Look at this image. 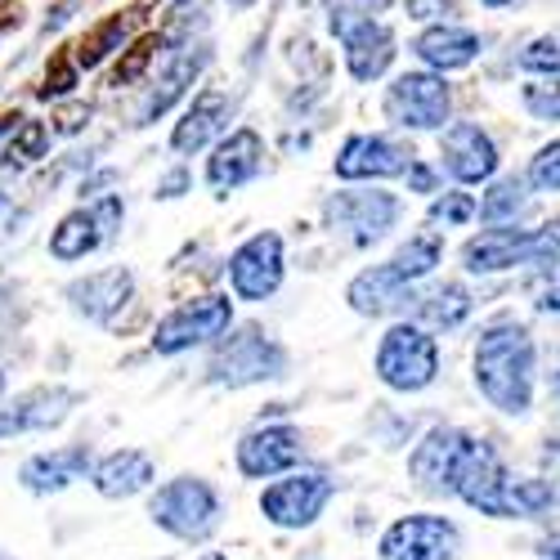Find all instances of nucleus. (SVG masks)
<instances>
[{
	"instance_id": "f257e3e1",
	"label": "nucleus",
	"mask_w": 560,
	"mask_h": 560,
	"mask_svg": "<svg viewBox=\"0 0 560 560\" xmlns=\"http://www.w3.org/2000/svg\"><path fill=\"white\" fill-rule=\"evenodd\" d=\"M534 337L525 323L516 318H498L493 328H485L476 346V386L480 395L506 412V417H525L534 404Z\"/></svg>"
},
{
	"instance_id": "f03ea898",
	"label": "nucleus",
	"mask_w": 560,
	"mask_h": 560,
	"mask_svg": "<svg viewBox=\"0 0 560 560\" xmlns=\"http://www.w3.org/2000/svg\"><path fill=\"white\" fill-rule=\"evenodd\" d=\"M448 493H457L466 506H476L480 516L493 521H516V476L506 471V462L498 457L493 444L466 435V448L453 466Z\"/></svg>"
},
{
	"instance_id": "7ed1b4c3",
	"label": "nucleus",
	"mask_w": 560,
	"mask_h": 560,
	"mask_svg": "<svg viewBox=\"0 0 560 560\" xmlns=\"http://www.w3.org/2000/svg\"><path fill=\"white\" fill-rule=\"evenodd\" d=\"M149 516L179 542H202L220 529V493L202 476H175L149 498Z\"/></svg>"
},
{
	"instance_id": "20e7f679",
	"label": "nucleus",
	"mask_w": 560,
	"mask_h": 560,
	"mask_svg": "<svg viewBox=\"0 0 560 560\" xmlns=\"http://www.w3.org/2000/svg\"><path fill=\"white\" fill-rule=\"evenodd\" d=\"M377 377L399 395L427 390L440 377V346H435V337L422 328V323H395V328L382 337Z\"/></svg>"
},
{
	"instance_id": "39448f33",
	"label": "nucleus",
	"mask_w": 560,
	"mask_h": 560,
	"mask_svg": "<svg viewBox=\"0 0 560 560\" xmlns=\"http://www.w3.org/2000/svg\"><path fill=\"white\" fill-rule=\"evenodd\" d=\"M283 368H288L283 346L269 341L260 328H238L229 341L215 346L207 372H211V382H215V386L238 390V386H256V382L283 377Z\"/></svg>"
},
{
	"instance_id": "423d86ee",
	"label": "nucleus",
	"mask_w": 560,
	"mask_h": 560,
	"mask_svg": "<svg viewBox=\"0 0 560 560\" xmlns=\"http://www.w3.org/2000/svg\"><path fill=\"white\" fill-rule=\"evenodd\" d=\"M538 256H556L542 238V229L489 224L485 233L462 243V269L466 273H502V269H516V265H534Z\"/></svg>"
},
{
	"instance_id": "0eeeda50",
	"label": "nucleus",
	"mask_w": 560,
	"mask_h": 560,
	"mask_svg": "<svg viewBox=\"0 0 560 560\" xmlns=\"http://www.w3.org/2000/svg\"><path fill=\"white\" fill-rule=\"evenodd\" d=\"M332 493L337 480H328L323 471H292L288 480H273L260 493V511L278 529H310L323 516V506L332 502Z\"/></svg>"
},
{
	"instance_id": "6e6552de",
	"label": "nucleus",
	"mask_w": 560,
	"mask_h": 560,
	"mask_svg": "<svg viewBox=\"0 0 560 560\" xmlns=\"http://www.w3.org/2000/svg\"><path fill=\"white\" fill-rule=\"evenodd\" d=\"M382 108L404 130H440L448 121L453 95L444 85V72H404L390 81Z\"/></svg>"
},
{
	"instance_id": "1a4fd4ad",
	"label": "nucleus",
	"mask_w": 560,
	"mask_h": 560,
	"mask_svg": "<svg viewBox=\"0 0 560 560\" xmlns=\"http://www.w3.org/2000/svg\"><path fill=\"white\" fill-rule=\"evenodd\" d=\"M233 323V301L229 296H198L175 305L153 332V350L158 354H184L194 346H207L215 337H224V328Z\"/></svg>"
},
{
	"instance_id": "9d476101",
	"label": "nucleus",
	"mask_w": 560,
	"mask_h": 560,
	"mask_svg": "<svg viewBox=\"0 0 560 560\" xmlns=\"http://www.w3.org/2000/svg\"><path fill=\"white\" fill-rule=\"evenodd\" d=\"M229 288L238 301H269L283 288V238L278 233H252V238L229 256Z\"/></svg>"
},
{
	"instance_id": "9b49d317",
	"label": "nucleus",
	"mask_w": 560,
	"mask_h": 560,
	"mask_svg": "<svg viewBox=\"0 0 560 560\" xmlns=\"http://www.w3.org/2000/svg\"><path fill=\"white\" fill-rule=\"evenodd\" d=\"M457 551H462V534L444 516H404L377 542L382 560H453Z\"/></svg>"
},
{
	"instance_id": "f8f14e48",
	"label": "nucleus",
	"mask_w": 560,
	"mask_h": 560,
	"mask_svg": "<svg viewBox=\"0 0 560 560\" xmlns=\"http://www.w3.org/2000/svg\"><path fill=\"white\" fill-rule=\"evenodd\" d=\"M121 215H126V207H121V198H100L95 207H77V211H68L63 220H59V229L50 233V256L55 260H85L90 252H100L113 233L121 229Z\"/></svg>"
},
{
	"instance_id": "ddd939ff",
	"label": "nucleus",
	"mask_w": 560,
	"mask_h": 560,
	"mask_svg": "<svg viewBox=\"0 0 560 560\" xmlns=\"http://www.w3.org/2000/svg\"><path fill=\"white\" fill-rule=\"evenodd\" d=\"M323 215H328L332 233H346L354 247H368V243L386 238V229H395L399 198L395 194H382V189H368V194H354L350 189V194H337Z\"/></svg>"
},
{
	"instance_id": "4468645a",
	"label": "nucleus",
	"mask_w": 560,
	"mask_h": 560,
	"mask_svg": "<svg viewBox=\"0 0 560 560\" xmlns=\"http://www.w3.org/2000/svg\"><path fill=\"white\" fill-rule=\"evenodd\" d=\"M301 431L296 427H256L238 440V471L247 480H269V476H283L301 462Z\"/></svg>"
},
{
	"instance_id": "2eb2a0df",
	"label": "nucleus",
	"mask_w": 560,
	"mask_h": 560,
	"mask_svg": "<svg viewBox=\"0 0 560 560\" xmlns=\"http://www.w3.org/2000/svg\"><path fill=\"white\" fill-rule=\"evenodd\" d=\"M440 158L457 184H485L498 175V144L476 121H453L440 139Z\"/></svg>"
},
{
	"instance_id": "dca6fc26",
	"label": "nucleus",
	"mask_w": 560,
	"mask_h": 560,
	"mask_svg": "<svg viewBox=\"0 0 560 560\" xmlns=\"http://www.w3.org/2000/svg\"><path fill=\"white\" fill-rule=\"evenodd\" d=\"M260 162H265V139L252 130V126H238L229 130L220 144L211 149V162H207V184L224 198L233 189H243L247 179L260 175Z\"/></svg>"
},
{
	"instance_id": "f3484780",
	"label": "nucleus",
	"mask_w": 560,
	"mask_h": 560,
	"mask_svg": "<svg viewBox=\"0 0 560 560\" xmlns=\"http://www.w3.org/2000/svg\"><path fill=\"white\" fill-rule=\"evenodd\" d=\"M408 162L412 153L386 135H350L332 166L341 179H390V175H404Z\"/></svg>"
},
{
	"instance_id": "a211bd4d",
	"label": "nucleus",
	"mask_w": 560,
	"mask_h": 560,
	"mask_svg": "<svg viewBox=\"0 0 560 560\" xmlns=\"http://www.w3.org/2000/svg\"><path fill=\"white\" fill-rule=\"evenodd\" d=\"M77 390L68 386H40V390H27L19 395L5 412H0V435H27V431H50L59 427L63 417L77 408Z\"/></svg>"
},
{
	"instance_id": "6ab92c4d",
	"label": "nucleus",
	"mask_w": 560,
	"mask_h": 560,
	"mask_svg": "<svg viewBox=\"0 0 560 560\" xmlns=\"http://www.w3.org/2000/svg\"><path fill=\"white\" fill-rule=\"evenodd\" d=\"M466 448V431L457 427H435L427 431L422 440H417V448L408 453V471L412 480L431 489V493H448V480H453V466Z\"/></svg>"
},
{
	"instance_id": "aec40b11",
	"label": "nucleus",
	"mask_w": 560,
	"mask_h": 560,
	"mask_svg": "<svg viewBox=\"0 0 560 560\" xmlns=\"http://www.w3.org/2000/svg\"><path fill=\"white\" fill-rule=\"evenodd\" d=\"M90 466H95V457H90L85 444H72V448H55V453H36L19 466V485L27 493H59L68 485H77L81 476H90Z\"/></svg>"
},
{
	"instance_id": "412c9836",
	"label": "nucleus",
	"mask_w": 560,
	"mask_h": 560,
	"mask_svg": "<svg viewBox=\"0 0 560 560\" xmlns=\"http://www.w3.org/2000/svg\"><path fill=\"white\" fill-rule=\"evenodd\" d=\"M346 36V68L354 81H377L386 77V68L395 63V32L377 19H359L354 27L341 32Z\"/></svg>"
},
{
	"instance_id": "4be33fe9",
	"label": "nucleus",
	"mask_w": 560,
	"mask_h": 560,
	"mask_svg": "<svg viewBox=\"0 0 560 560\" xmlns=\"http://www.w3.org/2000/svg\"><path fill=\"white\" fill-rule=\"evenodd\" d=\"M224 121H229V95H224V90H215V85L198 90L194 104L184 108V117H179L175 130H171V149H175V153H198V149H207L211 139L224 130Z\"/></svg>"
},
{
	"instance_id": "5701e85b",
	"label": "nucleus",
	"mask_w": 560,
	"mask_h": 560,
	"mask_svg": "<svg viewBox=\"0 0 560 560\" xmlns=\"http://www.w3.org/2000/svg\"><path fill=\"white\" fill-rule=\"evenodd\" d=\"M90 485H95L104 498H135L153 485V457L139 448H117L104 462L90 466Z\"/></svg>"
},
{
	"instance_id": "b1692460",
	"label": "nucleus",
	"mask_w": 560,
	"mask_h": 560,
	"mask_svg": "<svg viewBox=\"0 0 560 560\" xmlns=\"http://www.w3.org/2000/svg\"><path fill=\"white\" fill-rule=\"evenodd\" d=\"M130 283H135L130 269L113 265V269H100V273H85V278H77V283L68 288V301H72V310H77V314H85V318L104 323L113 310H121V305H126Z\"/></svg>"
},
{
	"instance_id": "393cba45",
	"label": "nucleus",
	"mask_w": 560,
	"mask_h": 560,
	"mask_svg": "<svg viewBox=\"0 0 560 560\" xmlns=\"http://www.w3.org/2000/svg\"><path fill=\"white\" fill-rule=\"evenodd\" d=\"M412 50H417V59H422L427 68L453 72V68H466L480 55V36L457 27V23H440V27H427L422 36H417Z\"/></svg>"
},
{
	"instance_id": "a878e982",
	"label": "nucleus",
	"mask_w": 560,
	"mask_h": 560,
	"mask_svg": "<svg viewBox=\"0 0 560 560\" xmlns=\"http://www.w3.org/2000/svg\"><path fill=\"white\" fill-rule=\"evenodd\" d=\"M408 292H412V288H404L386 265H372L368 273H359L354 283L346 288V301H350L359 314H386V310H399V305L408 301Z\"/></svg>"
},
{
	"instance_id": "bb28decb",
	"label": "nucleus",
	"mask_w": 560,
	"mask_h": 560,
	"mask_svg": "<svg viewBox=\"0 0 560 560\" xmlns=\"http://www.w3.org/2000/svg\"><path fill=\"white\" fill-rule=\"evenodd\" d=\"M135 19H139V10H126V14H108L104 23L90 27V32L72 45L77 68H100L108 55H117L121 45H126V36H130V27H135Z\"/></svg>"
},
{
	"instance_id": "cd10ccee",
	"label": "nucleus",
	"mask_w": 560,
	"mask_h": 560,
	"mask_svg": "<svg viewBox=\"0 0 560 560\" xmlns=\"http://www.w3.org/2000/svg\"><path fill=\"white\" fill-rule=\"evenodd\" d=\"M440 260H444V238L435 229H427V233H412V238L386 260V269L399 278L404 288H412V283H422L427 273H435Z\"/></svg>"
},
{
	"instance_id": "c85d7f7f",
	"label": "nucleus",
	"mask_w": 560,
	"mask_h": 560,
	"mask_svg": "<svg viewBox=\"0 0 560 560\" xmlns=\"http://www.w3.org/2000/svg\"><path fill=\"white\" fill-rule=\"evenodd\" d=\"M408 301H412V314L422 318V323H431V328H457V323L471 314V292H466L462 283H440L427 296H412L408 292Z\"/></svg>"
},
{
	"instance_id": "c756f323",
	"label": "nucleus",
	"mask_w": 560,
	"mask_h": 560,
	"mask_svg": "<svg viewBox=\"0 0 560 560\" xmlns=\"http://www.w3.org/2000/svg\"><path fill=\"white\" fill-rule=\"evenodd\" d=\"M202 63H207V50H189V45H179V50H175V59H171V68L162 72V90H158V95H153V104L144 108V121H139V126H149V121H158L179 95H184V90H189L194 85V77L202 72Z\"/></svg>"
},
{
	"instance_id": "7c9ffc66",
	"label": "nucleus",
	"mask_w": 560,
	"mask_h": 560,
	"mask_svg": "<svg viewBox=\"0 0 560 560\" xmlns=\"http://www.w3.org/2000/svg\"><path fill=\"white\" fill-rule=\"evenodd\" d=\"M525 211V179L521 175H506V179H493V189L476 202V215L485 224H511Z\"/></svg>"
},
{
	"instance_id": "2f4dec72",
	"label": "nucleus",
	"mask_w": 560,
	"mask_h": 560,
	"mask_svg": "<svg viewBox=\"0 0 560 560\" xmlns=\"http://www.w3.org/2000/svg\"><path fill=\"white\" fill-rule=\"evenodd\" d=\"M45 149H50V126H45V121H19L14 126V139L5 144V153H0V166H5V171H23V166L40 162Z\"/></svg>"
},
{
	"instance_id": "473e14b6",
	"label": "nucleus",
	"mask_w": 560,
	"mask_h": 560,
	"mask_svg": "<svg viewBox=\"0 0 560 560\" xmlns=\"http://www.w3.org/2000/svg\"><path fill=\"white\" fill-rule=\"evenodd\" d=\"M525 296L538 314H560V256H538L529 278H525Z\"/></svg>"
},
{
	"instance_id": "72a5a7b5",
	"label": "nucleus",
	"mask_w": 560,
	"mask_h": 560,
	"mask_svg": "<svg viewBox=\"0 0 560 560\" xmlns=\"http://www.w3.org/2000/svg\"><path fill=\"white\" fill-rule=\"evenodd\" d=\"M166 45V36L162 32H149V36H139V40H130L126 45V55L117 59V68H113V77H108V85H135L139 77L149 72V63H153V55Z\"/></svg>"
},
{
	"instance_id": "f704fd0d",
	"label": "nucleus",
	"mask_w": 560,
	"mask_h": 560,
	"mask_svg": "<svg viewBox=\"0 0 560 560\" xmlns=\"http://www.w3.org/2000/svg\"><path fill=\"white\" fill-rule=\"evenodd\" d=\"M77 59L72 50H55L50 55V68H45V85H40V100H63L72 95V85H77Z\"/></svg>"
},
{
	"instance_id": "c9c22d12",
	"label": "nucleus",
	"mask_w": 560,
	"mask_h": 560,
	"mask_svg": "<svg viewBox=\"0 0 560 560\" xmlns=\"http://www.w3.org/2000/svg\"><path fill=\"white\" fill-rule=\"evenodd\" d=\"M525 72H542V77H560V36H538L529 40L521 59H516Z\"/></svg>"
},
{
	"instance_id": "e433bc0d",
	"label": "nucleus",
	"mask_w": 560,
	"mask_h": 560,
	"mask_svg": "<svg viewBox=\"0 0 560 560\" xmlns=\"http://www.w3.org/2000/svg\"><path fill=\"white\" fill-rule=\"evenodd\" d=\"M525 108L538 117V121H560V77L542 81V85H525L521 90Z\"/></svg>"
},
{
	"instance_id": "4c0bfd02",
	"label": "nucleus",
	"mask_w": 560,
	"mask_h": 560,
	"mask_svg": "<svg viewBox=\"0 0 560 560\" xmlns=\"http://www.w3.org/2000/svg\"><path fill=\"white\" fill-rule=\"evenodd\" d=\"M529 184L542 194H560V139H551L547 149H538V158L529 162Z\"/></svg>"
},
{
	"instance_id": "58836bf2",
	"label": "nucleus",
	"mask_w": 560,
	"mask_h": 560,
	"mask_svg": "<svg viewBox=\"0 0 560 560\" xmlns=\"http://www.w3.org/2000/svg\"><path fill=\"white\" fill-rule=\"evenodd\" d=\"M476 215V198L471 194H444L431 202V220L435 224H466Z\"/></svg>"
},
{
	"instance_id": "ea45409f",
	"label": "nucleus",
	"mask_w": 560,
	"mask_h": 560,
	"mask_svg": "<svg viewBox=\"0 0 560 560\" xmlns=\"http://www.w3.org/2000/svg\"><path fill=\"white\" fill-rule=\"evenodd\" d=\"M404 10L417 23H453L457 19V0H404Z\"/></svg>"
},
{
	"instance_id": "a19ab883",
	"label": "nucleus",
	"mask_w": 560,
	"mask_h": 560,
	"mask_svg": "<svg viewBox=\"0 0 560 560\" xmlns=\"http://www.w3.org/2000/svg\"><path fill=\"white\" fill-rule=\"evenodd\" d=\"M551 493V506H560V440H547L542 444V476H538Z\"/></svg>"
},
{
	"instance_id": "79ce46f5",
	"label": "nucleus",
	"mask_w": 560,
	"mask_h": 560,
	"mask_svg": "<svg viewBox=\"0 0 560 560\" xmlns=\"http://www.w3.org/2000/svg\"><path fill=\"white\" fill-rule=\"evenodd\" d=\"M404 175H408V184H412L417 194H435V171H431L427 162H408Z\"/></svg>"
},
{
	"instance_id": "37998d69",
	"label": "nucleus",
	"mask_w": 560,
	"mask_h": 560,
	"mask_svg": "<svg viewBox=\"0 0 560 560\" xmlns=\"http://www.w3.org/2000/svg\"><path fill=\"white\" fill-rule=\"evenodd\" d=\"M77 5H81V0H59V5L50 10V19H45V32H55V27H63L72 14H77Z\"/></svg>"
},
{
	"instance_id": "c03bdc74",
	"label": "nucleus",
	"mask_w": 560,
	"mask_h": 560,
	"mask_svg": "<svg viewBox=\"0 0 560 560\" xmlns=\"http://www.w3.org/2000/svg\"><path fill=\"white\" fill-rule=\"evenodd\" d=\"M179 189H189V175H184V171H171L166 179H162V198H179Z\"/></svg>"
},
{
	"instance_id": "a18cd8bd",
	"label": "nucleus",
	"mask_w": 560,
	"mask_h": 560,
	"mask_svg": "<svg viewBox=\"0 0 560 560\" xmlns=\"http://www.w3.org/2000/svg\"><path fill=\"white\" fill-rule=\"evenodd\" d=\"M542 238H547V247L560 256V215H551V220L542 224Z\"/></svg>"
},
{
	"instance_id": "49530a36",
	"label": "nucleus",
	"mask_w": 560,
	"mask_h": 560,
	"mask_svg": "<svg viewBox=\"0 0 560 560\" xmlns=\"http://www.w3.org/2000/svg\"><path fill=\"white\" fill-rule=\"evenodd\" d=\"M19 14H23V5H19V0H0V27L19 23Z\"/></svg>"
},
{
	"instance_id": "de8ad7c7",
	"label": "nucleus",
	"mask_w": 560,
	"mask_h": 560,
	"mask_svg": "<svg viewBox=\"0 0 560 560\" xmlns=\"http://www.w3.org/2000/svg\"><path fill=\"white\" fill-rule=\"evenodd\" d=\"M85 117H90V108H85V113H81V108L63 113V117H59V130H81V121H85Z\"/></svg>"
},
{
	"instance_id": "09e8293b",
	"label": "nucleus",
	"mask_w": 560,
	"mask_h": 560,
	"mask_svg": "<svg viewBox=\"0 0 560 560\" xmlns=\"http://www.w3.org/2000/svg\"><path fill=\"white\" fill-rule=\"evenodd\" d=\"M538 560H560V534H551V538L538 547Z\"/></svg>"
},
{
	"instance_id": "8fccbe9b",
	"label": "nucleus",
	"mask_w": 560,
	"mask_h": 560,
	"mask_svg": "<svg viewBox=\"0 0 560 560\" xmlns=\"http://www.w3.org/2000/svg\"><path fill=\"white\" fill-rule=\"evenodd\" d=\"M229 5H238V10H247V5H256V0H229Z\"/></svg>"
},
{
	"instance_id": "3c124183",
	"label": "nucleus",
	"mask_w": 560,
	"mask_h": 560,
	"mask_svg": "<svg viewBox=\"0 0 560 560\" xmlns=\"http://www.w3.org/2000/svg\"><path fill=\"white\" fill-rule=\"evenodd\" d=\"M485 5H493V10H498V5H506V0H485Z\"/></svg>"
},
{
	"instance_id": "603ef678",
	"label": "nucleus",
	"mask_w": 560,
	"mask_h": 560,
	"mask_svg": "<svg viewBox=\"0 0 560 560\" xmlns=\"http://www.w3.org/2000/svg\"><path fill=\"white\" fill-rule=\"evenodd\" d=\"M202 560H229V556H215V551H211V556H202Z\"/></svg>"
},
{
	"instance_id": "864d4df0",
	"label": "nucleus",
	"mask_w": 560,
	"mask_h": 560,
	"mask_svg": "<svg viewBox=\"0 0 560 560\" xmlns=\"http://www.w3.org/2000/svg\"><path fill=\"white\" fill-rule=\"evenodd\" d=\"M0 390H5V372H0Z\"/></svg>"
},
{
	"instance_id": "5fc2aeb1",
	"label": "nucleus",
	"mask_w": 560,
	"mask_h": 560,
	"mask_svg": "<svg viewBox=\"0 0 560 560\" xmlns=\"http://www.w3.org/2000/svg\"><path fill=\"white\" fill-rule=\"evenodd\" d=\"M556 390H560V372H556Z\"/></svg>"
}]
</instances>
